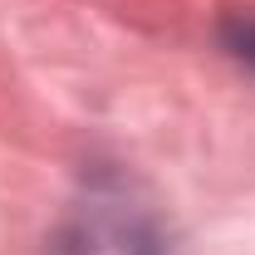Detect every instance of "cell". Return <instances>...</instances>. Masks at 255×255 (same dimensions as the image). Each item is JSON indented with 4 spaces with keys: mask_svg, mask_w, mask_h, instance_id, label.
Wrapping results in <instances>:
<instances>
[{
    "mask_svg": "<svg viewBox=\"0 0 255 255\" xmlns=\"http://www.w3.org/2000/svg\"><path fill=\"white\" fill-rule=\"evenodd\" d=\"M221 44L236 54L241 64H251L255 69V20H246V15H231L221 25Z\"/></svg>",
    "mask_w": 255,
    "mask_h": 255,
    "instance_id": "obj_1",
    "label": "cell"
}]
</instances>
